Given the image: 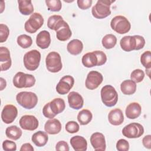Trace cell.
Listing matches in <instances>:
<instances>
[{"instance_id":"obj_1","label":"cell","mask_w":151,"mask_h":151,"mask_svg":"<svg viewBox=\"0 0 151 151\" xmlns=\"http://www.w3.org/2000/svg\"><path fill=\"white\" fill-rule=\"evenodd\" d=\"M81 61L83 65L87 68L101 66L107 61V56L102 51H94L85 54Z\"/></svg>"},{"instance_id":"obj_2","label":"cell","mask_w":151,"mask_h":151,"mask_svg":"<svg viewBox=\"0 0 151 151\" xmlns=\"http://www.w3.org/2000/svg\"><path fill=\"white\" fill-rule=\"evenodd\" d=\"M65 108L64 100L61 98H55L44 106L42 114L47 118L52 119L57 114L63 111Z\"/></svg>"},{"instance_id":"obj_3","label":"cell","mask_w":151,"mask_h":151,"mask_svg":"<svg viewBox=\"0 0 151 151\" xmlns=\"http://www.w3.org/2000/svg\"><path fill=\"white\" fill-rule=\"evenodd\" d=\"M115 1L99 0L91 9L93 16L97 19H103L111 14L110 5Z\"/></svg>"},{"instance_id":"obj_4","label":"cell","mask_w":151,"mask_h":151,"mask_svg":"<svg viewBox=\"0 0 151 151\" xmlns=\"http://www.w3.org/2000/svg\"><path fill=\"white\" fill-rule=\"evenodd\" d=\"M16 100L24 109H32L38 103V97L31 91H21L17 94Z\"/></svg>"},{"instance_id":"obj_5","label":"cell","mask_w":151,"mask_h":151,"mask_svg":"<svg viewBox=\"0 0 151 151\" xmlns=\"http://www.w3.org/2000/svg\"><path fill=\"white\" fill-rule=\"evenodd\" d=\"M101 99L103 103L107 107H113L118 101V94L111 85H106L102 87L100 91Z\"/></svg>"},{"instance_id":"obj_6","label":"cell","mask_w":151,"mask_h":151,"mask_svg":"<svg viewBox=\"0 0 151 151\" xmlns=\"http://www.w3.org/2000/svg\"><path fill=\"white\" fill-rule=\"evenodd\" d=\"M35 83V78L34 76L23 72H18L13 78V84L18 88H29L34 86Z\"/></svg>"},{"instance_id":"obj_7","label":"cell","mask_w":151,"mask_h":151,"mask_svg":"<svg viewBox=\"0 0 151 151\" xmlns=\"http://www.w3.org/2000/svg\"><path fill=\"white\" fill-rule=\"evenodd\" d=\"M41 60V53L37 50H32L26 52L23 61L25 67L29 71H34L38 68Z\"/></svg>"},{"instance_id":"obj_8","label":"cell","mask_w":151,"mask_h":151,"mask_svg":"<svg viewBox=\"0 0 151 151\" xmlns=\"http://www.w3.org/2000/svg\"><path fill=\"white\" fill-rule=\"evenodd\" d=\"M110 26L114 31L120 34L128 32L131 28V24L129 20L122 15L114 17L110 22Z\"/></svg>"},{"instance_id":"obj_9","label":"cell","mask_w":151,"mask_h":151,"mask_svg":"<svg viewBox=\"0 0 151 151\" xmlns=\"http://www.w3.org/2000/svg\"><path fill=\"white\" fill-rule=\"evenodd\" d=\"M44 21V18L40 13L34 12L25 22L24 25L25 30L30 34L35 33L42 26Z\"/></svg>"},{"instance_id":"obj_10","label":"cell","mask_w":151,"mask_h":151,"mask_svg":"<svg viewBox=\"0 0 151 151\" xmlns=\"http://www.w3.org/2000/svg\"><path fill=\"white\" fill-rule=\"evenodd\" d=\"M45 64L50 72L57 73L60 71L63 67L60 55L55 51L50 52L46 57Z\"/></svg>"},{"instance_id":"obj_11","label":"cell","mask_w":151,"mask_h":151,"mask_svg":"<svg viewBox=\"0 0 151 151\" xmlns=\"http://www.w3.org/2000/svg\"><path fill=\"white\" fill-rule=\"evenodd\" d=\"M144 133V128L138 123H132L125 126L122 130L124 136L129 139L139 138Z\"/></svg>"},{"instance_id":"obj_12","label":"cell","mask_w":151,"mask_h":151,"mask_svg":"<svg viewBox=\"0 0 151 151\" xmlns=\"http://www.w3.org/2000/svg\"><path fill=\"white\" fill-rule=\"evenodd\" d=\"M103 80V77L100 73L97 71H91L87 76L85 85L87 88L94 90L101 84Z\"/></svg>"},{"instance_id":"obj_13","label":"cell","mask_w":151,"mask_h":151,"mask_svg":"<svg viewBox=\"0 0 151 151\" xmlns=\"http://www.w3.org/2000/svg\"><path fill=\"white\" fill-rule=\"evenodd\" d=\"M74 84V78L69 75L63 77L56 86L57 92L61 95L67 94Z\"/></svg>"},{"instance_id":"obj_14","label":"cell","mask_w":151,"mask_h":151,"mask_svg":"<svg viewBox=\"0 0 151 151\" xmlns=\"http://www.w3.org/2000/svg\"><path fill=\"white\" fill-rule=\"evenodd\" d=\"M18 115L17 108L12 104L5 106L1 112L2 120L6 124L12 123Z\"/></svg>"},{"instance_id":"obj_15","label":"cell","mask_w":151,"mask_h":151,"mask_svg":"<svg viewBox=\"0 0 151 151\" xmlns=\"http://www.w3.org/2000/svg\"><path fill=\"white\" fill-rule=\"evenodd\" d=\"M19 123L22 129L29 131L37 129L39 124L38 119L32 115L22 116L19 119Z\"/></svg>"},{"instance_id":"obj_16","label":"cell","mask_w":151,"mask_h":151,"mask_svg":"<svg viewBox=\"0 0 151 151\" xmlns=\"http://www.w3.org/2000/svg\"><path fill=\"white\" fill-rule=\"evenodd\" d=\"M90 143L93 149L96 151H104L106 148L105 137L100 132L93 133L90 137Z\"/></svg>"},{"instance_id":"obj_17","label":"cell","mask_w":151,"mask_h":151,"mask_svg":"<svg viewBox=\"0 0 151 151\" xmlns=\"http://www.w3.org/2000/svg\"><path fill=\"white\" fill-rule=\"evenodd\" d=\"M12 61L9 50L5 47L0 48V66L2 71L8 70L11 66Z\"/></svg>"},{"instance_id":"obj_18","label":"cell","mask_w":151,"mask_h":151,"mask_svg":"<svg viewBox=\"0 0 151 151\" xmlns=\"http://www.w3.org/2000/svg\"><path fill=\"white\" fill-rule=\"evenodd\" d=\"M67 98L69 106L71 108L75 110H79L83 106V98L78 93L71 91L68 94Z\"/></svg>"},{"instance_id":"obj_19","label":"cell","mask_w":151,"mask_h":151,"mask_svg":"<svg viewBox=\"0 0 151 151\" xmlns=\"http://www.w3.org/2000/svg\"><path fill=\"white\" fill-rule=\"evenodd\" d=\"M62 126L60 122L57 119H50L44 125L45 131L50 134H56L61 130Z\"/></svg>"},{"instance_id":"obj_20","label":"cell","mask_w":151,"mask_h":151,"mask_svg":"<svg viewBox=\"0 0 151 151\" xmlns=\"http://www.w3.org/2000/svg\"><path fill=\"white\" fill-rule=\"evenodd\" d=\"M51 43L50 34L46 30L40 31L36 38V44L41 49L47 48Z\"/></svg>"},{"instance_id":"obj_21","label":"cell","mask_w":151,"mask_h":151,"mask_svg":"<svg viewBox=\"0 0 151 151\" xmlns=\"http://www.w3.org/2000/svg\"><path fill=\"white\" fill-rule=\"evenodd\" d=\"M120 45L123 50L126 52L136 50V42L135 35L124 36L120 41Z\"/></svg>"},{"instance_id":"obj_22","label":"cell","mask_w":151,"mask_h":151,"mask_svg":"<svg viewBox=\"0 0 151 151\" xmlns=\"http://www.w3.org/2000/svg\"><path fill=\"white\" fill-rule=\"evenodd\" d=\"M70 144L76 151H86L87 149L86 139L81 136H74L70 139Z\"/></svg>"},{"instance_id":"obj_23","label":"cell","mask_w":151,"mask_h":151,"mask_svg":"<svg viewBox=\"0 0 151 151\" xmlns=\"http://www.w3.org/2000/svg\"><path fill=\"white\" fill-rule=\"evenodd\" d=\"M109 123L114 126H119L123 123L124 121L123 113L120 109L111 110L108 114Z\"/></svg>"},{"instance_id":"obj_24","label":"cell","mask_w":151,"mask_h":151,"mask_svg":"<svg viewBox=\"0 0 151 151\" xmlns=\"http://www.w3.org/2000/svg\"><path fill=\"white\" fill-rule=\"evenodd\" d=\"M141 106L137 102L130 103L126 109L125 113L126 117L129 119H134L137 118L141 114Z\"/></svg>"},{"instance_id":"obj_25","label":"cell","mask_w":151,"mask_h":151,"mask_svg":"<svg viewBox=\"0 0 151 151\" xmlns=\"http://www.w3.org/2000/svg\"><path fill=\"white\" fill-rule=\"evenodd\" d=\"M72 35L71 31L67 22L65 21L64 24L56 31L57 38L61 41H65L70 39Z\"/></svg>"},{"instance_id":"obj_26","label":"cell","mask_w":151,"mask_h":151,"mask_svg":"<svg viewBox=\"0 0 151 151\" xmlns=\"http://www.w3.org/2000/svg\"><path fill=\"white\" fill-rule=\"evenodd\" d=\"M32 142L38 147L44 146L48 140L47 133L43 131H38L33 134L31 138Z\"/></svg>"},{"instance_id":"obj_27","label":"cell","mask_w":151,"mask_h":151,"mask_svg":"<svg viewBox=\"0 0 151 151\" xmlns=\"http://www.w3.org/2000/svg\"><path fill=\"white\" fill-rule=\"evenodd\" d=\"M83 49V42L78 39H74L70 41L67 45V50L68 52L70 54L74 55L80 54L81 52Z\"/></svg>"},{"instance_id":"obj_28","label":"cell","mask_w":151,"mask_h":151,"mask_svg":"<svg viewBox=\"0 0 151 151\" xmlns=\"http://www.w3.org/2000/svg\"><path fill=\"white\" fill-rule=\"evenodd\" d=\"M65 22L63 17L59 15H53L50 16L47 21V27L48 28L57 31Z\"/></svg>"},{"instance_id":"obj_29","label":"cell","mask_w":151,"mask_h":151,"mask_svg":"<svg viewBox=\"0 0 151 151\" xmlns=\"http://www.w3.org/2000/svg\"><path fill=\"white\" fill-rule=\"evenodd\" d=\"M120 90L125 95H132L136 91V84L132 80H126L121 83Z\"/></svg>"},{"instance_id":"obj_30","label":"cell","mask_w":151,"mask_h":151,"mask_svg":"<svg viewBox=\"0 0 151 151\" xmlns=\"http://www.w3.org/2000/svg\"><path fill=\"white\" fill-rule=\"evenodd\" d=\"M18 8L19 12L24 15H29L34 12V6L31 1L18 0Z\"/></svg>"},{"instance_id":"obj_31","label":"cell","mask_w":151,"mask_h":151,"mask_svg":"<svg viewBox=\"0 0 151 151\" xmlns=\"http://www.w3.org/2000/svg\"><path fill=\"white\" fill-rule=\"evenodd\" d=\"M22 132L21 129L17 126H11L8 127L5 130V134L7 137L17 140L19 139L22 136Z\"/></svg>"},{"instance_id":"obj_32","label":"cell","mask_w":151,"mask_h":151,"mask_svg":"<svg viewBox=\"0 0 151 151\" xmlns=\"http://www.w3.org/2000/svg\"><path fill=\"white\" fill-rule=\"evenodd\" d=\"M92 118V113L88 109L81 110L77 115V120L81 125H86L88 124L91 121Z\"/></svg>"},{"instance_id":"obj_33","label":"cell","mask_w":151,"mask_h":151,"mask_svg":"<svg viewBox=\"0 0 151 151\" xmlns=\"http://www.w3.org/2000/svg\"><path fill=\"white\" fill-rule=\"evenodd\" d=\"M101 43L106 49H111L116 45L117 43V38L113 34H107L102 38Z\"/></svg>"},{"instance_id":"obj_34","label":"cell","mask_w":151,"mask_h":151,"mask_svg":"<svg viewBox=\"0 0 151 151\" xmlns=\"http://www.w3.org/2000/svg\"><path fill=\"white\" fill-rule=\"evenodd\" d=\"M17 44L22 48H27L31 47L32 44V40L30 36L26 34H22L18 37Z\"/></svg>"},{"instance_id":"obj_35","label":"cell","mask_w":151,"mask_h":151,"mask_svg":"<svg viewBox=\"0 0 151 151\" xmlns=\"http://www.w3.org/2000/svg\"><path fill=\"white\" fill-rule=\"evenodd\" d=\"M45 4L48 11L53 12H58L62 7L61 2L60 0H46Z\"/></svg>"},{"instance_id":"obj_36","label":"cell","mask_w":151,"mask_h":151,"mask_svg":"<svg viewBox=\"0 0 151 151\" xmlns=\"http://www.w3.org/2000/svg\"><path fill=\"white\" fill-rule=\"evenodd\" d=\"M140 62L146 69H150L151 67V53L150 51H145L140 57Z\"/></svg>"},{"instance_id":"obj_37","label":"cell","mask_w":151,"mask_h":151,"mask_svg":"<svg viewBox=\"0 0 151 151\" xmlns=\"http://www.w3.org/2000/svg\"><path fill=\"white\" fill-rule=\"evenodd\" d=\"M145 77V73L141 69H135L131 73L130 78L135 83L142 81Z\"/></svg>"},{"instance_id":"obj_38","label":"cell","mask_w":151,"mask_h":151,"mask_svg":"<svg viewBox=\"0 0 151 151\" xmlns=\"http://www.w3.org/2000/svg\"><path fill=\"white\" fill-rule=\"evenodd\" d=\"M65 130L69 133H75L79 131V124L75 121H69L65 126Z\"/></svg>"},{"instance_id":"obj_39","label":"cell","mask_w":151,"mask_h":151,"mask_svg":"<svg viewBox=\"0 0 151 151\" xmlns=\"http://www.w3.org/2000/svg\"><path fill=\"white\" fill-rule=\"evenodd\" d=\"M9 34V29L7 25L4 24H0V42L6 41Z\"/></svg>"},{"instance_id":"obj_40","label":"cell","mask_w":151,"mask_h":151,"mask_svg":"<svg viewBox=\"0 0 151 151\" xmlns=\"http://www.w3.org/2000/svg\"><path fill=\"white\" fill-rule=\"evenodd\" d=\"M116 146L119 151H127L129 149V143L124 139H119L117 142Z\"/></svg>"},{"instance_id":"obj_41","label":"cell","mask_w":151,"mask_h":151,"mask_svg":"<svg viewBox=\"0 0 151 151\" xmlns=\"http://www.w3.org/2000/svg\"><path fill=\"white\" fill-rule=\"evenodd\" d=\"M2 148L6 151H15L17 150V145L13 141L5 140L2 143Z\"/></svg>"},{"instance_id":"obj_42","label":"cell","mask_w":151,"mask_h":151,"mask_svg":"<svg viewBox=\"0 0 151 151\" xmlns=\"http://www.w3.org/2000/svg\"><path fill=\"white\" fill-rule=\"evenodd\" d=\"M92 2V0H77V1L78 8L83 10L88 9L91 6Z\"/></svg>"},{"instance_id":"obj_43","label":"cell","mask_w":151,"mask_h":151,"mask_svg":"<svg viewBox=\"0 0 151 151\" xmlns=\"http://www.w3.org/2000/svg\"><path fill=\"white\" fill-rule=\"evenodd\" d=\"M55 149H56V150H58V151H60V150L68 151L70 150L68 143L64 141V140L59 141L56 144Z\"/></svg>"},{"instance_id":"obj_44","label":"cell","mask_w":151,"mask_h":151,"mask_svg":"<svg viewBox=\"0 0 151 151\" xmlns=\"http://www.w3.org/2000/svg\"><path fill=\"white\" fill-rule=\"evenodd\" d=\"M142 143L145 147L150 149L151 148V135L145 136L142 139Z\"/></svg>"},{"instance_id":"obj_45","label":"cell","mask_w":151,"mask_h":151,"mask_svg":"<svg viewBox=\"0 0 151 151\" xmlns=\"http://www.w3.org/2000/svg\"><path fill=\"white\" fill-rule=\"evenodd\" d=\"M20 151H34V147L29 143H26L21 146Z\"/></svg>"},{"instance_id":"obj_46","label":"cell","mask_w":151,"mask_h":151,"mask_svg":"<svg viewBox=\"0 0 151 151\" xmlns=\"http://www.w3.org/2000/svg\"><path fill=\"white\" fill-rule=\"evenodd\" d=\"M0 80H1V90H3V89L6 87V82L5 80H4L2 77L0 78Z\"/></svg>"}]
</instances>
